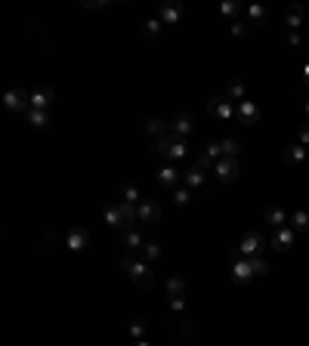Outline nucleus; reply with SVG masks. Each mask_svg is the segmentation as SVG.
<instances>
[{
    "label": "nucleus",
    "mask_w": 309,
    "mask_h": 346,
    "mask_svg": "<svg viewBox=\"0 0 309 346\" xmlns=\"http://www.w3.org/2000/svg\"><path fill=\"white\" fill-rule=\"evenodd\" d=\"M161 25H164L161 19H148V22H145V37H158V31H161Z\"/></svg>",
    "instance_id": "27"
},
{
    "label": "nucleus",
    "mask_w": 309,
    "mask_h": 346,
    "mask_svg": "<svg viewBox=\"0 0 309 346\" xmlns=\"http://www.w3.org/2000/svg\"><path fill=\"white\" fill-rule=\"evenodd\" d=\"M192 130H195V127H192V121L186 118V114H182V118H176V121L170 124V133H173V136H179V139H186Z\"/></svg>",
    "instance_id": "16"
},
{
    "label": "nucleus",
    "mask_w": 309,
    "mask_h": 346,
    "mask_svg": "<svg viewBox=\"0 0 309 346\" xmlns=\"http://www.w3.org/2000/svg\"><path fill=\"white\" fill-rule=\"evenodd\" d=\"M300 16H303V10H300V7H291V10H288V22H291V28H297V25H300Z\"/></svg>",
    "instance_id": "30"
},
{
    "label": "nucleus",
    "mask_w": 309,
    "mask_h": 346,
    "mask_svg": "<svg viewBox=\"0 0 309 346\" xmlns=\"http://www.w3.org/2000/svg\"><path fill=\"white\" fill-rule=\"evenodd\" d=\"M223 13H226V16H235V13H238V7H235V4H226V7H223Z\"/></svg>",
    "instance_id": "36"
},
{
    "label": "nucleus",
    "mask_w": 309,
    "mask_h": 346,
    "mask_svg": "<svg viewBox=\"0 0 309 346\" xmlns=\"http://www.w3.org/2000/svg\"><path fill=\"white\" fill-rule=\"evenodd\" d=\"M50 102H53V90H37V93H31V108H37V111H47Z\"/></svg>",
    "instance_id": "14"
},
{
    "label": "nucleus",
    "mask_w": 309,
    "mask_h": 346,
    "mask_svg": "<svg viewBox=\"0 0 309 346\" xmlns=\"http://www.w3.org/2000/svg\"><path fill=\"white\" fill-rule=\"evenodd\" d=\"M300 158H303V145H291L285 151V161H300Z\"/></svg>",
    "instance_id": "28"
},
{
    "label": "nucleus",
    "mask_w": 309,
    "mask_h": 346,
    "mask_svg": "<svg viewBox=\"0 0 309 346\" xmlns=\"http://www.w3.org/2000/svg\"><path fill=\"white\" fill-rule=\"evenodd\" d=\"M251 275H254L251 263H244V260H235V269H232V278H235V281H248Z\"/></svg>",
    "instance_id": "19"
},
{
    "label": "nucleus",
    "mask_w": 309,
    "mask_h": 346,
    "mask_svg": "<svg viewBox=\"0 0 309 346\" xmlns=\"http://www.w3.org/2000/svg\"><path fill=\"white\" fill-rule=\"evenodd\" d=\"M130 331H133V337L139 340V337L145 334V325H142V322H133V328H130Z\"/></svg>",
    "instance_id": "35"
},
{
    "label": "nucleus",
    "mask_w": 309,
    "mask_h": 346,
    "mask_svg": "<svg viewBox=\"0 0 309 346\" xmlns=\"http://www.w3.org/2000/svg\"><path fill=\"white\" fill-rule=\"evenodd\" d=\"M238 118L244 121V124H257V118H260V108L254 105V102H238Z\"/></svg>",
    "instance_id": "8"
},
{
    "label": "nucleus",
    "mask_w": 309,
    "mask_h": 346,
    "mask_svg": "<svg viewBox=\"0 0 309 346\" xmlns=\"http://www.w3.org/2000/svg\"><path fill=\"white\" fill-rule=\"evenodd\" d=\"M133 346H151V343H145V340H136V343H133Z\"/></svg>",
    "instance_id": "37"
},
{
    "label": "nucleus",
    "mask_w": 309,
    "mask_h": 346,
    "mask_svg": "<svg viewBox=\"0 0 309 346\" xmlns=\"http://www.w3.org/2000/svg\"><path fill=\"white\" fill-rule=\"evenodd\" d=\"M291 226H297V229H309V213H294V216H291Z\"/></svg>",
    "instance_id": "29"
},
{
    "label": "nucleus",
    "mask_w": 309,
    "mask_h": 346,
    "mask_svg": "<svg viewBox=\"0 0 309 346\" xmlns=\"http://www.w3.org/2000/svg\"><path fill=\"white\" fill-rule=\"evenodd\" d=\"M251 269H254V275H263V272H266L269 266H266L263 260H251Z\"/></svg>",
    "instance_id": "33"
},
{
    "label": "nucleus",
    "mask_w": 309,
    "mask_h": 346,
    "mask_svg": "<svg viewBox=\"0 0 309 346\" xmlns=\"http://www.w3.org/2000/svg\"><path fill=\"white\" fill-rule=\"evenodd\" d=\"M229 102H244V84H238V81H232L229 84V96H226Z\"/></svg>",
    "instance_id": "24"
},
{
    "label": "nucleus",
    "mask_w": 309,
    "mask_h": 346,
    "mask_svg": "<svg viewBox=\"0 0 309 346\" xmlns=\"http://www.w3.org/2000/svg\"><path fill=\"white\" fill-rule=\"evenodd\" d=\"M28 121H31V127H47L50 124V118H47V111H37V108H28Z\"/></svg>",
    "instance_id": "21"
},
{
    "label": "nucleus",
    "mask_w": 309,
    "mask_h": 346,
    "mask_svg": "<svg viewBox=\"0 0 309 346\" xmlns=\"http://www.w3.org/2000/svg\"><path fill=\"white\" fill-rule=\"evenodd\" d=\"M167 303H170L173 312H182L186 309V297H167Z\"/></svg>",
    "instance_id": "31"
},
{
    "label": "nucleus",
    "mask_w": 309,
    "mask_h": 346,
    "mask_svg": "<svg viewBox=\"0 0 309 346\" xmlns=\"http://www.w3.org/2000/svg\"><path fill=\"white\" fill-rule=\"evenodd\" d=\"M121 269L130 275V281L136 288H151L154 285V272H151V266L145 260H133V257H124L121 260Z\"/></svg>",
    "instance_id": "2"
},
{
    "label": "nucleus",
    "mask_w": 309,
    "mask_h": 346,
    "mask_svg": "<svg viewBox=\"0 0 309 346\" xmlns=\"http://www.w3.org/2000/svg\"><path fill=\"white\" fill-rule=\"evenodd\" d=\"M154 151H158L161 158H167V161H179V158H186V139L167 133L161 139H154Z\"/></svg>",
    "instance_id": "3"
},
{
    "label": "nucleus",
    "mask_w": 309,
    "mask_h": 346,
    "mask_svg": "<svg viewBox=\"0 0 309 346\" xmlns=\"http://www.w3.org/2000/svg\"><path fill=\"white\" fill-rule=\"evenodd\" d=\"M124 247H127L130 254H133V250H142V232H139L136 226L124 232Z\"/></svg>",
    "instance_id": "13"
},
{
    "label": "nucleus",
    "mask_w": 309,
    "mask_h": 346,
    "mask_svg": "<svg viewBox=\"0 0 309 346\" xmlns=\"http://www.w3.org/2000/svg\"><path fill=\"white\" fill-rule=\"evenodd\" d=\"M213 173H217L220 182H235V176H238V161H235V158H220V161L213 164Z\"/></svg>",
    "instance_id": "6"
},
{
    "label": "nucleus",
    "mask_w": 309,
    "mask_h": 346,
    "mask_svg": "<svg viewBox=\"0 0 309 346\" xmlns=\"http://www.w3.org/2000/svg\"><path fill=\"white\" fill-rule=\"evenodd\" d=\"M145 133H148V136H154V139H161V136H167V133H170V124H164V121H158V118H151V121L145 124Z\"/></svg>",
    "instance_id": "17"
},
{
    "label": "nucleus",
    "mask_w": 309,
    "mask_h": 346,
    "mask_svg": "<svg viewBox=\"0 0 309 346\" xmlns=\"http://www.w3.org/2000/svg\"><path fill=\"white\" fill-rule=\"evenodd\" d=\"M272 241H275L279 250H288V244L294 241V232H291L288 226H282V229H275V238H272Z\"/></svg>",
    "instance_id": "18"
},
{
    "label": "nucleus",
    "mask_w": 309,
    "mask_h": 346,
    "mask_svg": "<svg viewBox=\"0 0 309 346\" xmlns=\"http://www.w3.org/2000/svg\"><path fill=\"white\" fill-rule=\"evenodd\" d=\"M263 16H266V10H263V7H251V22H260Z\"/></svg>",
    "instance_id": "34"
},
{
    "label": "nucleus",
    "mask_w": 309,
    "mask_h": 346,
    "mask_svg": "<svg viewBox=\"0 0 309 346\" xmlns=\"http://www.w3.org/2000/svg\"><path fill=\"white\" fill-rule=\"evenodd\" d=\"M204 176H207V170L204 167H192V170H186V176H182V182H186V188H198L201 182H204Z\"/></svg>",
    "instance_id": "9"
},
{
    "label": "nucleus",
    "mask_w": 309,
    "mask_h": 346,
    "mask_svg": "<svg viewBox=\"0 0 309 346\" xmlns=\"http://www.w3.org/2000/svg\"><path fill=\"white\" fill-rule=\"evenodd\" d=\"M173 201L176 204H189V188H176L173 192Z\"/></svg>",
    "instance_id": "32"
},
{
    "label": "nucleus",
    "mask_w": 309,
    "mask_h": 346,
    "mask_svg": "<svg viewBox=\"0 0 309 346\" xmlns=\"http://www.w3.org/2000/svg\"><path fill=\"white\" fill-rule=\"evenodd\" d=\"M266 219H269V223H272L275 229H282L285 223H291V219L285 216V210H279V207H269V210H266Z\"/></svg>",
    "instance_id": "22"
},
{
    "label": "nucleus",
    "mask_w": 309,
    "mask_h": 346,
    "mask_svg": "<svg viewBox=\"0 0 309 346\" xmlns=\"http://www.w3.org/2000/svg\"><path fill=\"white\" fill-rule=\"evenodd\" d=\"M65 244H68V250L81 254V250H87V247H90V232H87L84 226H74V229H68Z\"/></svg>",
    "instance_id": "4"
},
{
    "label": "nucleus",
    "mask_w": 309,
    "mask_h": 346,
    "mask_svg": "<svg viewBox=\"0 0 309 346\" xmlns=\"http://www.w3.org/2000/svg\"><path fill=\"white\" fill-rule=\"evenodd\" d=\"M306 114H309V105H306Z\"/></svg>",
    "instance_id": "39"
},
{
    "label": "nucleus",
    "mask_w": 309,
    "mask_h": 346,
    "mask_svg": "<svg viewBox=\"0 0 309 346\" xmlns=\"http://www.w3.org/2000/svg\"><path fill=\"white\" fill-rule=\"evenodd\" d=\"M306 84H309V68H306Z\"/></svg>",
    "instance_id": "38"
},
{
    "label": "nucleus",
    "mask_w": 309,
    "mask_h": 346,
    "mask_svg": "<svg viewBox=\"0 0 309 346\" xmlns=\"http://www.w3.org/2000/svg\"><path fill=\"white\" fill-rule=\"evenodd\" d=\"M105 223L111 226V229H133L136 223H139V216H136V207L133 204H127V201H118V204H111V207H105Z\"/></svg>",
    "instance_id": "1"
},
{
    "label": "nucleus",
    "mask_w": 309,
    "mask_h": 346,
    "mask_svg": "<svg viewBox=\"0 0 309 346\" xmlns=\"http://www.w3.org/2000/svg\"><path fill=\"white\" fill-rule=\"evenodd\" d=\"M158 182H161L164 188H173V185L179 182V170H176V167H170V164H167V167H161V170H158Z\"/></svg>",
    "instance_id": "12"
},
{
    "label": "nucleus",
    "mask_w": 309,
    "mask_h": 346,
    "mask_svg": "<svg viewBox=\"0 0 309 346\" xmlns=\"http://www.w3.org/2000/svg\"><path fill=\"white\" fill-rule=\"evenodd\" d=\"M257 250H263V238H260L257 232H251V235L241 241V250H238V254H241V257H248V254H257Z\"/></svg>",
    "instance_id": "15"
},
{
    "label": "nucleus",
    "mask_w": 309,
    "mask_h": 346,
    "mask_svg": "<svg viewBox=\"0 0 309 346\" xmlns=\"http://www.w3.org/2000/svg\"><path fill=\"white\" fill-rule=\"evenodd\" d=\"M179 16H182V7H179V4H164V7H161V13H158V19H161L164 25L179 22Z\"/></svg>",
    "instance_id": "10"
},
{
    "label": "nucleus",
    "mask_w": 309,
    "mask_h": 346,
    "mask_svg": "<svg viewBox=\"0 0 309 346\" xmlns=\"http://www.w3.org/2000/svg\"><path fill=\"white\" fill-rule=\"evenodd\" d=\"M139 254H142V260H145V263H154V260H158V257H161V247H158V244H154V241H145Z\"/></svg>",
    "instance_id": "23"
},
{
    "label": "nucleus",
    "mask_w": 309,
    "mask_h": 346,
    "mask_svg": "<svg viewBox=\"0 0 309 346\" xmlns=\"http://www.w3.org/2000/svg\"><path fill=\"white\" fill-rule=\"evenodd\" d=\"M121 201H127V204H133V207H136V204L142 201V198H139V188H136V185H127V188H124V198H121Z\"/></svg>",
    "instance_id": "25"
},
{
    "label": "nucleus",
    "mask_w": 309,
    "mask_h": 346,
    "mask_svg": "<svg viewBox=\"0 0 309 346\" xmlns=\"http://www.w3.org/2000/svg\"><path fill=\"white\" fill-rule=\"evenodd\" d=\"M4 105H7L10 111H25V108H31V96H28L25 90H10V93L4 96Z\"/></svg>",
    "instance_id": "7"
},
{
    "label": "nucleus",
    "mask_w": 309,
    "mask_h": 346,
    "mask_svg": "<svg viewBox=\"0 0 309 346\" xmlns=\"http://www.w3.org/2000/svg\"><path fill=\"white\" fill-rule=\"evenodd\" d=\"M167 297H186V281L179 275L167 278Z\"/></svg>",
    "instance_id": "20"
},
{
    "label": "nucleus",
    "mask_w": 309,
    "mask_h": 346,
    "mask_svg": "<svg viewBox=\"0 0 309 346\" xmlns=\"http://www.w3.org/2000/svg\"><path fill=\"white\" fill-rule=\"evenodd\" d=\"M136 216H139L142 226H154V223L161 219V204H154V201L142 198V201L136 204Z\"/></svg>",
    "instance_id": "5"
},
{
    "label": "nucleus",
    "mask_w": 309,
    "mask_h": 346,
    "mask_svg": "<svg viewBox=\"0 0 309 346\" xmlns=\"http://www.w3.org/2000/svg\"><path fill=\"white\" fill-rule=\"evenodd\" d=\"M207 111L210 114H217V118H229V114H232V102L223 96V99H210L207 102Z\"/></svg>",
    "instance_id": "11"
},
{
    "label": "nucleus",
    "mask_w": 309,
    "mask_h": 346,
    "mask_svg": "<svg viewBox=\"0 0 309 346\" xmlns=\"http://www.w3.org/2000/svg\"><path fill=\"white\" fill-rule=\"evenodd\" d=\"M220 145H223V155H226V158H235V155H238V142H235V139H223Z\"/></svg>",
    "instance_id": "26"
}]
</instances>
